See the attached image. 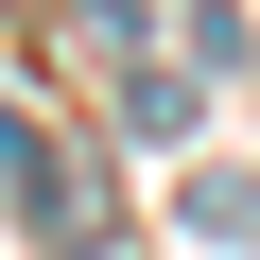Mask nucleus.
<instances>
[{"mask_svg": "<svg viewBox=\"0 0 260 260\" xmlns=\"http://www.w3.org/2000/svg\"><path fill=\"white\" fill-rule=\"evenodd\" d=\"M0 156H18V104H0Z\"/></svg>", "mask_w": 260, "mask_h": 260, "instance_id": "7ed1b4c3", "label": "nucleus"}, {"mask_svg": "<svg viewBox=\"0 0 260 260\" xmlns=\"http://www.w3.org/2000/svg\"><path fill=\"white\" fill-rule=\"evenodd\" d=\"M191 225L208 243H260V174H191Z\"/></svg>", "mask_w": 260, "mask_h": 260, "instance_id": "f03ea898", "label": "nucleus"}, {"mask_svg": "<svg viewBox=\"0 0 260 260\" xmlns=\"http://www.w3.org/2000/svg\"><path fill=\"white\" fill-rule=\"evenodd\" d=\"M0 208H18L52 260H104V243H121V208H104V174H87L70 139H18V156H0Z\"/></svg>", "mask_w": 260, "mask_h": 260, "instance_id": "f257e3e1", "label": "nucleus"}]
</instances>
